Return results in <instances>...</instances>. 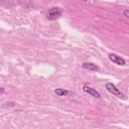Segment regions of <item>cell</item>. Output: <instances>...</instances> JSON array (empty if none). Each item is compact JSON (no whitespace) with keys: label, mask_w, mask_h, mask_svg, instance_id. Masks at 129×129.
<instances>
[{"label":"cell","mask_w":129,"mask_h":129,"mask_svg":"<svg viewBox=\"0 0 129 129\" xmlns=\"http://www.w3.org/2000/svg\"><path fill=\"white\" fill-rule=\"evenodd\" d=\"M61 15V10L58 8V7H53V8H50L46 14V18L48 20H54L58 17H60Z\"/></svg>","instance_id":"cell-1"},{"label":"cell","mask_w":129,"mask_h":129,"mask_svg":"<svg viewBox=\"0 0 129 129\" xmlns=\"http://www.w3.org/2000/svg\"><path fill=\"white\" fill-rule=\"evenodd\" d=\"M106 89H107L110 93H112L113 95H115V96H117V97H119V98H125V96L119 91V89H117V87H116L115 85H113L112 83H107V84H106Z\"/></svg>","instance_id":"cell-2"},{"label":"cell","mask_w":129,"mask_h":129,"mask_svg":"<svg viewBox=\"0 0 129 129\" xmlns=\"http://www.w3.org/2000/svg\"><path fill=\"white\" fill-rule=\"evenodd\" d=\"M109 59H110L112 62H114V63H116V64H118V66H124V64L126 63L124 58H122L121 56H118V55L115 54V53H110V54H109Z\"/></svg>","instance_id":"cell-3"},{"label":"cell","mask_w":129,"mask_h":129,"mask_svg":"<svg viewBox=\"0 0 129 129\" xmlns=\"http://www.w3.org/2000/svg\"><path fill=\"white\" fill-rule=\"evenodd\" d=\"M83 91H84L85 93H87V94H89V95L95 97V98H100V97H101L100 93L97 92V90H95L94 88H91V87H88V86H84V87H83Z\"/></svg>","instance_id":"cell-4"},{"label":"cell","mask_w":129,"mask_h":129,"mask_svg":"<svg viewBox=\"0 0 129 129\" xmlns=\"http://www.w3.org/2000/svg\"><path fill=\"white\" fill-rule=\"evenodd\" d=\"M83 68L85 70H88V71H93V72H98L99 71V68L94 64V63H89V62H85L83 63Z\"/></svg>","instance_id":"cell-5"},{"label":"cell","mask_w":129,"mask_h":129,"mask_svg":"<svg viewBox=\"0 0 129 129\" xmlns=\"http://www.w3.org/2000/svg\"><path fill=\"white\" fill-rule=\"evenodd\" d=\"M54 93H55L57 96H59V97L67 96V95L69 94V92H68L67 90H64V89H55V90H54Z\"/></svg>","instance_id":"cell-6"},{"label":"cell","mask_w":129,"mask_h":129,"mask_svg":"<svg viewBox=\"0 0 129 129\" xmlns=\"http://www.w3.org/2000/svg\"><path fill=\"white\" fill-rule=\"evenodd\" d=\"M123 14H124V16H126V17L129 18V9H125V10H123Z\"/></svg>","instance_id":"cell-7"}]
</instances>
